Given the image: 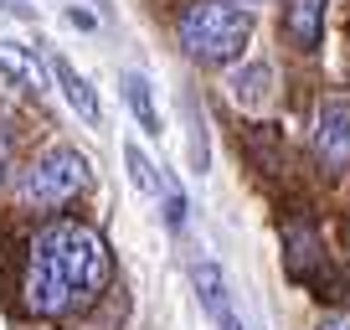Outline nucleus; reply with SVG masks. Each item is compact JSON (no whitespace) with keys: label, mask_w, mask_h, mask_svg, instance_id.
<instances>
[{"label":"nucleus","mask_w":350,"mask_h":330,"mask_svg":"<svg viewBox=\"0 0 350 330\" xmlns=\"http://www.w3.org/2000/svg\"><path fill=\"white\" fill-rule=\"evenodd\" d=\"M5 170H11V134L0 129V181H5Z\"/></svg>","instance_id":"4468645a"},{"label":"nucleus","mask_w":350,"mask_h":330,"mask_svg":"<svg viewBox=\"0 0 350 330\" xmlns=\"http://www.w3.org/2000/svg\"><path fill=\"white\" fill-rule=\"evenodd\" d=\"M88 191V160L72 150V144H52L42 150L16 181V196L31 212H62L67 201H77Z\"/></svg>","instance_id":"7ed1b4c3"},{"label":"nucleus","mask_w":350,"mask_h":330,"mask_svg":"<svg viewBox=\"0 0 350 330\" xmlns=\"http://www.w3.org/2000/svg\"><path fill=\"white\" fill-rule=\"evenodd\" d=\"M191 284L201 289V305H206V315H211V320H221V315L232 309L227 284H221V274H217L211 264H196V268H191Z\"/></svg>","instance_id":"9d476101"},{"label":"nucleus","mask_w":350,"mask_h":330,"mask_svg":"<svg viewBox=\"0 0 350 330\" xmlns=\"http://www.w3.org/2000/svg\"><path fill=\"white\" fill-rule=\"evenodd\" d=\"M52 77H57V88H62V99L77 109V119L83 124H103V103H98V93H93V83H88L67 57H52Z\"/></svg>","instance_id":"39448f33"},{"label":"nucleus","mask_w":350,"mask_h":330,"mask_svg":"<svg viewBox=\"0 0 350 330\" xmlns=\"http://www.w3.org/2000/svg\"><path fill=\"white\" fill-rule=\"evenodd\" d=\"M314 155L325 165V176H345L350 170V99L345 93H325L314 114Z\"/></svg>","instance_id":"20e7f679"},{"label":"nucleus","mask_w":350,"mask_h":330,"mask_svg":"<svg viewBox=\"0 0 350 330\" xmlns=\"http://www.w3.org/2000/svg\"><path fill=\"white\" fill-rule=\"evenodd\" d=\"M0 73L11 77L16 88L26 93H46V67L31 47H16V42H0Z\"/></svg>","instance_id":"423d86ee"},{"label":"nucleus","mask_w":350,"mask_h":330,"mask_svg":"<svg viewBox=\"0 0 350 330\" xmlns=\"http://www.w3.org/2000/svg\"><path fill=\"white\" fill-rule=\"evenodd\" d=\"M180 47H186V57H196V62L206 67H227L242 57V47H247L252 36V16L242 11V5H227V0H191L186 11H180Z\"/></svg>","instance_id":"f03ea898"},{"label":"nucleus","mask_w":350,"mask_h":330,"mask_svg":"<svg viewBox=\"0 0 350 330\" xmlns=\"http://www.w3.org/2000/svg\"><path fill=\"white\" fill-rule=\"evenodd\" d=\"M124 103L134 109V119H139V129H144V134H160V114H154L150 83H144L139 73H124Z\"/></svg>","instance_id":"1a4fd4ad"},{"label":"nucleus","mask_w":350,"mask_h":330,"mask_svg":"<svg viewBox=\"0 0 350 330\" xmlns=\"http://www.w3.org/2000/svg\"><path fill=\"white\" fill-rule=\"evenodd\" d=\"M284 31L294 47H319V36H325V0H288L284 5Z\"/></svg>","instance_id":"0eeeda50"},{"label":"nucleus","mask_w":350,"mask_h":330,"mask_svg":"<svg viewBox=\"0 0 350 330\" xmlns=\"http://www.w3.org/2000/svg\"><path fill=\"white\" fill-rule=\"evenodd\" d=\"M113 279L109 242L88 222L57 217L31 238L26 253V279H21V305L36 320H62L72 309H83L88 299H98Z\"/></svg>","instance_id":"f257e3e1"},{"label":"nucleus","mask_w":350,"mask_h":330,"mask_svg":"<svg viewBox=\"0 0 350 330\" xmlns=\"http://www.w3.org/2000/svg\"><path fill=\"white\" fill-rule=\"evenodd\" d=\"M180 222H186V196H180V191H165V227L180 232Z\"/></svg>","instance_id":"f8f14e48"},{"label":"nucleus","mask_w":350,"mask_h":330,"mask_svg":"<svg viewBox=\"0 0 350 330\" xmlns=\"http://www.w3.org/2000/svg\"><path fill=\"white\" fill-rule=\"evenodd\" d=\"M319 330H350V309H335V315L319 320Z\"/></svg>","instance_id":"ddd939ff"},{"label":"nucleus","mask_w":350,"mask_h":330,"mask_svg":"<svg viewBox=\"0 0 350 330\" xmlns=\"http://www.w3.org/2000/svg\"><path fill=\"white\" fill-rule=\"evenodd\" d=\"M268 99H273V67L268 62H247V67L232 73V103H237V109L258 114Z\"/></svg>","instance_id":"6e6552de"},{"label":"nucleus","mask_w":350,"mask_h":330,"mask_svg":"<svg viewBox=\"0 0 350 330\" xmlns=\"http://www.w3.org/2000/svg\"><path fill=\"white\" fill-rule=\"evenodd\" d=\"M124 165H129V181L144 191V196H165V186H160V176H154V165H150V155L139 150V144H124Z\"/></svg>","instance_id":"9b49d317"}]
</instances>
